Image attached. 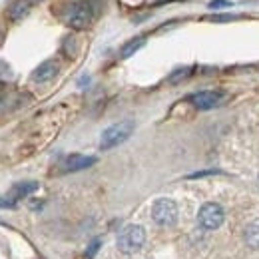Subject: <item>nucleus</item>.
<instances>
[{"instance_id": "f257e3e1", "label": "nucleus", "mask_w": 259, "mask_h": 259, "mask_svg": "<svg viewBox=\"0 0 259 259\" xmlns=\"http://www.w3.org/2000/svg\"><path fill=\"white\" fill-rule=\"evenodd\" d=\"M134 132V122L132 120H122L118 124H112L110 128L104 130L102 140H100V150H112L116 146H120L122 142H126Z\"/></svg>"}, {"instance_id": "f03ea898", "label": "nucleus", "mask_w": 259, "mask_h": 259, "mask_svg": "<svg viewBox=\"0 0 259 259\" xmlns=\"http://www.w3.org/2000/svg\"><path fill=\"white\" fill-rule=\"evenodd\" d=\"M144 241H146V231H144V227L128 226L120 231L116 243H118V249H120L122 253H134V251H138V249L144 245Z\"/></svg>"}, {"instance_id": "7ed1b4c3", "label": "nucleus", "mask_w": 259, "mask_h": 259, "mask_svg": "<svg viewBox=\"0 0 259 259\" xmlns=\"http://www.w3.org/2000/svg\"><path fill=\"white\" fill-rule=\"evenodd\" d=\"M152 218L158 226H174L178 220V205L171 199H158L152 207Z\"/></svg>"}, {"instance_id": "20e7f679", "label": "nucleus", "mask_w": 259, "mask_h": 259, "mask_svg": "<svg viewBox=\"0 0 259 259\" xmlns=\"http://www.w3.org/2000/svg\"><path fill=\"white\" fill-rule=\"evenodd\" d=\"M224 218H226L224 207L218 205V203H205V205H201L199 215H197L199 226L205 227V229H218V227L224 224Z\"/></svg>"}, {"instance_id": "39448f33", "label": "nucleus", "mask_w": 259, "mask_h": 259, "mask_svg": "<svg viewBox=\"0 0 259 259\" xmlns=\"http://www.w3.org/2000/svg\"><path fill=\"white\" fill-rule=\"evenodd\" d=\"M66 22L76 28V30H82V28H88L90 22H92V10L88 4H74L68 12V18Z\"/></svg>"}, {"instance_id": "423d86ee", "label": "nucleus", "mask_w": 259, "mask_h": 259, "mask_svg": "<svg viewBox=\"0 0 259 259\" xmlns=\"http://www.w3.org/2000/svg\"><path fill=\"white\" fill-rule=\"evenodd\" d=\"M36 190H38V184H36V182H22V184H16V186L8 192V195L0 197V207H14L18 199L30 195L32 192H36Z\"/></svg>"}, {"instance_id": "0eeeda50", "label": "nucleus", "mask_w": 259, "mask_h": 259, "mask_svg": "<svg viewBox=\"0 0 259 259\" xmlns=\"http://www.w3.org/2000/svg\"><path fill=\"white\" fill-rule=\"evenodd\" d=\"M224 94L222 92H215V90H205V92H197L194 96L190 98L192 104L199 110H211L215 106H220L224 102Z\"/></svg>"}, {"instance_id": "6e6552de", "label": "nucleus", "mask_w": 259, "mask_h": 259, "mask_svg": "<svg viewBox=\"0 0 259 259\" xmlns=\"http://www.w3.org/2000/svg\"><path fill=\"white\" fill-rule=\"evenodd\" d=\"M56 74H58V62L46 60V62H42V64L34 70L32 78L36 82H48V80H52Z\"/></svg>"}, {"instance_id": "1a4fd4ad", "label": "nucleus", "mask_w": 259, "mask_h": 259, "mask_svg": "<svg viewBox=\"0 0 259 259\" xmlns=\"http://www.w3.org/2000/svg\"><path fill=\"white\" fill-rule=\"evenodd\" d=\"M92 163H96V158H92V156H82V154H72V156L66 158L64 167L68 171H78V169L90 167Z\"/></svg>"}, {"instance_id": "9d476101", "label": "nucleus", "mask_w": 259, "mask_h": 259, "mask_svg": "<svg viewBox=\"0 0 259 259\" xmlns=\"http://www.w3.org/2000/svg\"><path fill=\"white\" fill-rule=\"evenodd\" d=\"M28 10H30V2L28 0H12L10 6H8V16L12 20H20V18H24L28 14Z\"/></svg>"}, {"instance_id": "9b49d317", "label": "nucleus", "mask_w": 259, "mask_h": 259, "mask_svg": "<svg viewBox=\"0 0 259 259\" xmlns=\"http://www.w3.org/2000/svg\"><path fill=\"white\" fill-rule=\"evenodd\" d=\"M144 44H146V38H144V36H136V38H132L130 42H126V44L122 46V50H120L122 58H130V56L136 54Z\"/></svg>"}, {"instance_id": "f8f14e48", "label": "nucleus", "mask_w": 259, "mask_h": 259, "mask_svg": "<svg viewBox=\"0 0 259 259\" xmlns=\"http://www.w3.org/2000/svg\"><path fill=\"white\" fill-rule=\"evenodd\" d=\"M245 243L251 249H259V222L245 227Z\"/></svg>"}, {"instance_id": "ddd939ff", "label": "nucleus", "mask_w": 259, "mask_h": 259, "mask_svg": "<svg viewBox=\"0 0 259 259\" xmlns=\"http://www.w3.org/2000/svg\"><path fill=\"white\" fill-rule=\"evenodd\" d=\"M190 72H192L190 68H178V70L169 76V82H171V84H176V82H180V80L188 78V76H190Z\"/></svg>"}, {"instance_id": "4468645a", "label": "nucleus", "mask_w": 259, "mask_h": 259, "mask_svg": "<svg viewBox=\"0 0 259 259\" xmlns=\"http://www.w3.org/2000/svg\"><path fill=\"white\" fill-rule=\"evenodd\" d=\"M233 18H237V16H233V14H218V16H209L207 20H213V22H227V20H233Z\"/></svg>"}, {"instance_id": "2eb2a0df", "label": "nucleus", "mask_w": 259, "mask_h": 259, "mask_svg": "<svg viewBox=\"0 0 259 259\" xmlns=\"http://www.w3.org/2000/svg\"><path fill=\"white\" fill-rule=\"evenodd\" d=\"M213 174H220V169H205V171H195L190 178L195 180V178H203V176H213Z\"/></svg>"}, {"instance_id": "dca6fc26", "label": "nucleus", "mask_w": 259, "mask_h": 259, "mask_svg": "<svg viewBox=\"0 0 259 259\" xmlns=\"http://www.w3.org/2000/svg\"><path fill=\"white\" fill-rule=\"evenodd\" d=\"M222 6H229L227 0H211L209 2V8H222Z\"/></svg>"}, {"instance_id": "f3484780", "label": "nucleus", "mask_w": 259, "mask_h": 259, "mask_svg": "<svg viewBox=\"0 0 259 259\" xmlns=\"http://www.w3.org/2000/svg\"><path fill=\"white\" fill-rule=\"evenodd\" d=\"M98 245H100V241H92V245H90V247H88V257H92V255H94V253H96V249H98Z\"/></svg>"}]
</instances>
